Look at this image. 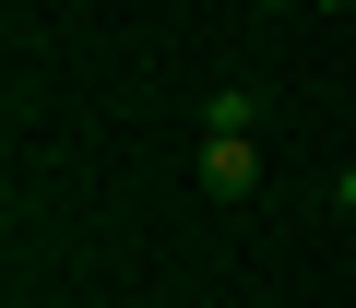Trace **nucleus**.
Here are the masks:
<instances>
[{"mask_svg": "<svg viewBox=\"0 0 356 308\" xmlns=\"http://www.w3.org/2000/svg\"><path fill=\"white\" fill-rule=\"evenodd\" d=\"M202 130H250V142H261V83H226V95L202 107Z\"/></svg>", "mask_w": 356, "mask_h": 308, "instance_id": "nucleus-2", "label": "nucleus"}, {"mask_svg": "<svg viewBox=\"0 0 356 308\" xmlns=\"http://www.w3.org/2000/svg\"><path fill=\"white\" fill-rule=\"evenodd\" d=\"M344 261H356V249H344Z\"/></svg>", "mask_w": 356, "mask_h": 308, "instance_id": "nucleus-4", "label": "nucleus"}, {"mask_svg": "<svg viewBox=\"0 0 356 308\" xmlns=\"http://www.w3.org/2000/svg\"><path fill=\"white\" fill-rule=\"evenodd\" d=\"M261 12H356V0H261Z\"/></svg>", "mask_w": 356, "mask_h": 308, "instance_id": "nucleus-3", "label": "nucleus"}, {"mask_svg": "<svg viewBox=\"0 0 356 308\" xmlns=\"http://www.w3.org/2000/svg\"><path fill=\"white\" fill-rule=\"evenodd\" d=\"M202 190H214V202H250V190H261V142H250V130H202Z\"/></svg>", "mask_w": 356, "mask_h": 308, "instance_id": "nucleus-1", "label": "nucleus"}]
</instances>
